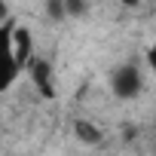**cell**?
I'll list each match as a JSON object with an SVG mask.
<instances>
[{
	"mask_svg": "<svg viewBox=\"0 0 156 156\" xmlns=\"http://www.w3.org/2000/svg\"><path fill=\"white\" fill-rule=\"evenodd\" d=\"M28 76H31V83L34 89L43 95V98H55V83H52V67L46 58H34L28 64Z\"/></svg>",
	"mask_w": 156,
	"mask_h": 156,
	"instance_id": "obj_2",
	"label": "cell"
},
{
	"mask_svg": "<svg viewBox=\"0 0 156 156\" xmlns=\"http://www.w3.org/2000/svg\"><path fill=\"white\" fill-rule=\"evenodd\" d=\"M73 135H76V141H83V144H101V129L98 126H92L89 119H73Z\"/></svg>",
	"mask_w": 156,
	"mask_h": 156,
	"instance_id": "obj_3",
	"label": "cell"
},
{
	"mask_svg": "<svg viewBox=\"0 0 156 156\" xmlns=\"http://www.w3.org/2000/svg\"><path fill=\"white\" fill-rule=\"evenodd\" d=\"M64 9H67V16H80L86 6L80 3V0H67V3H64Z\"/></svg>",
	"mask_w": 156,
	"mask_h": 156,
	"instance_id": "obj_5",
	"label": "cell"
},
{
	"mask_svg": "<svg viewBox=\"0 0 156 156\" xmlns=\"http://www.w3.org/2000/svg\"><path fill=\"white\" fill-rule=\"evenodd\" d=\"M147 64H150V70L156 73V46H150V49H147Z\"/></svg>",
	"mask_w": 156,
	"mask_h": 156,
	"instance_id": "obj_6",
	"label": "cell"
},
{
	"mask_svg": "<svg viewBox=\"0 0 156 156\" xmlns=\"http://www.w3.org/2000/svg\"><path fill=\"white\" fill-rule=\"evenodd\" d=\"M46 12H49L52 19H61V16H67V9H64V3H58V0H52V3L46 6Z\"/></svg>",
	"mask_w": 156,
	"mask_h": 156,
	"instance_id": "obj_4",
	"label": "cell"
},
{
	"mask_svg": "<svg viewBox=\"0 0 156 156\" xmlns=\"http://www.w3.org/2000/svg\"><path fill=\"white\" fill-rule=\"evenodd\" d=\"M110 89L116 98H135L141 92V70L135 64H126V67H116L113 76H110Z\"/></svg>",
	"mask_w": 156,
	"mask_h": 156,
	"instance_id": "obj_1",
	"label": "cell"
}]
</instances>
